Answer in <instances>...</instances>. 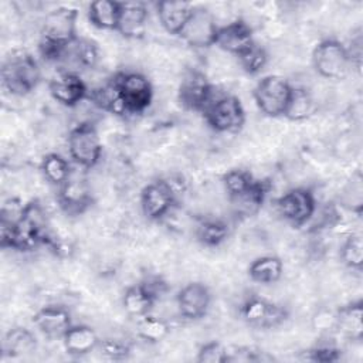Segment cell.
<instances>
[{"label": "cell", "mask_w": 363, "mask_h": 363, "mask_svg": "<svg viewBox=\"0 0 363 363\" xmlns=\"http://www.w3.org/2000/svg\"><path fill=\"white\" fill-rule=\"evenodd\" d=\"M78 10L72 7H57L51 10L41 26L38 50L44 60L58 62L67 45L77 35Z\"/></svg>", "instance_id": "cell-1"}, {"label": "cell", "mask_w": 363, "mask_h": 363, "mask_svg": "<svg viewBox=\"0 0 363 363\" xmlns=\"http://www.w3.org/2000/svg\"><path fill=\"white\" fill-rule=\"evenodd\" d=\"M336 322H337V309L332 311L328 308H322L315 312L312 316V326L318 332H336Z\"/></svg>", "instance_id": "cell-37"}, {"label": "cell", "mask_w": 363, "mask_h": 363, "mask_svg": "<svg viewBox=\"0 0 363 363\" xmlns=\"http://www.w3.org/2000/svg\"><path fill=\"white\" fill-rule=\"evenodd\" d=\"M149 13L142 3H122L118 28L126 38H139L145 34Z\"/></svg>", "instance_id": "cell-21"}, {"label": "cell", "mask_w": 363, "mask_h": 363, "mask_svg": "<svg viewBox=\"0 0 363 363\" xmlns=\"http://www.w3.org/2000/svg\"><path fill=\"white\" fill-rule=\"evenodd\" d=\"M240 313L248 325L261 329L275 328L281 325L288 316L282 306L259 296H251L245 299L240 308Z\"/></svg>", "instance_id": "cell-12"}, {"label": "cell", "mask_w": 363, "mask_h": 363, "mask_svg": "<svg viewBox=\"0 0 363 363\" xmlns=\"http://www.w3.org/2000/svg\"><path fill=\"white\" fill-rule=\"evenodd\" d=\"M315 111V102L312 95L303 88H292L291 99L288 102L284 116L289 121L299 122L308 119Z\"/></svg>", "instance_id": "cell-30"}, {"label": "cell", "mask_w": 363, "mask_h": 363, "mask_svg": "<svg viewBox=\"0 0 363 363\" xmlns=\"http://www.w3.org/2000/svg\"><path fill=\"white\" fill-rule=\"evenodd\" d=\"M98 61V48L95 43L77 37L64 50L58 62L68 64L75 68H92Z\"/></svg>", "instance_id": "cell-23"}, {"label": "cell", "mask_w": 363, "mask_h": 363, "mask_svg": "<svg viewBox=\"0 0 363 363\" xmlns=\"http://www.w3.org/2000/svg\"><path fill=\"white\" fill-rule=\"evenodd\" d=\"M122 3L113 0H95L88 6L89 23L101 30L118 28Z\"/></svg>", "instance_id": "cell-25"}, {"label": "cell", "mask_w": 363, "mask_h": 363, "mask_svg": "<svg viewBox=\"0 0 363 363\" xmlns=\"http://www.w3.org/2000/svg\"><path fill=\"white\" fill-rule=\"evenodd\" d=\"M34 326L47 337H61L71 328V313L61 305H51L38 309L33 315Z\"/></svg>", "instance_id": "cell-18"}, {"label": "cell", "mask_w": 363, "mask_h": 363, "mask_svg": "<svg viewBox=\"0 0 363 363\" xmlns=\"http://www.w3.org/2000/svg\"><path fill=\"white\" fill-rule=\"evenodd\" d=\"M197 362L200 363H225L228 362V349L220 342H207L201 345L197 352Z\"/></svg>", "instance_id": "cell-35"}, {"label": "cell", "mask_w": 363, "mask_h": 363, "mask_svg": "<svg viewBox=\"0 0 363 363\" xmlns=\"http://www.w3.org/2000/svg\"><path fill=\"white\" fill-rule=\"evenodd\" d=\"M101 339L96 332L86 325H71V328L64 333L62 343L68 354L79 357L91 353L99 345Z\"/></svg>", "instance_id": "cell-20"}, {"label": "cell", "mask_w": 363, "mask_h": 363, "mask_svg": "<svg viewBox=\"0 0 363 363\" xmlns=\"http://www.w3.org/2000/svg\"><path fill=\"white\" fill-rule=\"evenodd\" d=\"M254 44L252 28L244 20H234L227 26L218 27L214 45L238 57Z\"/></svg>", "instance_id": "cell-16"}, {"label": "cell", "mask_w": 363, "mask_h": 363, "mask_svg": "<svg viewBox=\"0 0 363 363\" xmlns=\"http://www.w3.org/2000/svg\"><path fill=\"white\" fill-rule=\"evenodd\" d=\"M284 272L282 261L275 255H264L255 258L248 267V275L258 284H274L279 281Z\"/></svg>", "instance_id": "cell-27"}, {"label": "cell", "mask_w": 363, "mask_h": 363, "mask_svg": "<svg viewBox=\"0 0 363 363\" xmlns=\"http://www.w3.org/2000/svg\"><path fill=\"white\" fill-rule=\"evenodd\" d=\"M218 26L210 10L193 7V11L179 37L193 48H207L216 44Z\"/></svg>", "instance_id": "cell-11"}, {"label": "cell", "mask_w": 363, "mask_h": 363, "mask_svg": "<svg viewBox=\"0 0 363 363\" xmlns=\"http://www.w3.org/2000/svg\"><path fill=\"white\" fill-rule=\"evenodd\" d=\"M312 64L320 77L342 79L349 74L353 61L343 43L335 38H326L313 48Z\"/></svg>", "instance_id": "cell-3"}, {"label": "cell", "mask_w": 363, "mask_h": 363, "mask_svg": "<svg viewBox=\"0 0 363 363\" xmlns=\"http://www.w3.org/2000/svg\"><path fill=\"white\" fill-rule=\"evenodd\" d=\"M214 96V86L204 72L200 69H189L184 72L177 91L179 102L184 109L203 113Z\"/></svg>", "instance_id": "cell-9"}, {"label": "cell", "mask_w": 363, "mask_h": 363, "mask_svg": "<svg viewBox=\"0 0 363 363\" xmlns=\"http://www.w3.org/2000/svg\"><path fill=\"white\" fill-rule=\"evenodd\" d=\"M159 294L160 291H157V285L155 282H140L125 291L122 305L129 316L142 318L150 313Z\"/></svg>", "instance_id": "cell-17"}, {"label": "cell", "mask_w": 363, "mask_h": 363, "mask_svg": "<svg viewBox=\"0 0 363 363\" xmlns=\"http://www.w3.org/2000/svg\"><path fill=\"white\" fill-rule=\"evenodd\" d=\"M68 153L75 164L82 169H92L101 159L102 142L96 128L91 122L74 126L68 133Z\"/></svg>", "instance_id": "cell-6"}, {"label": "cell", "mask_w": 363, "mask_h": 363, "mask_svg": "<svg viewBox=\"0 0 363 363\" xmlns=\"http://www.w3.org/2000/svg\"><path fill=\"white\" fill-rule=\"evenodd\" d=\"M101 353L111 360H123L130 353V346L118 339H104L98 345Z\"/></svg>", "instance_id": "cell-36"}, {"label": "cell", "mask_w": 363, "mask_h": 363, "mask_svg": "<svg viewBox=\"0 0 363 363\" xmlns=\"http://www.w3.org/2000/svg\"><path fill=\"white\" fill-rule=\"evenodd\" d=\"M136 332H138V336L145 342L159 343L169 335L170 326L166 320L147 313L139 318L136 325Z\"/></svg>", "instance_id": "cell-31"}, {"label": "cell", "mask_w": 363, "mask_h": 363, "mask_svg": "<svg viewBox=\"0 0 363 363\" xmlns=\"http://www.w3.org/2000/svg\"><path fill=\"white\" fill-rule=\"evenodd\" d=\"M51 96L61 105L72 108L88 98V86L78 72L60 71L48 82Z\"/></svg>", "instance_id": "cell-13"}, {"label": "cell", "mask_w": 363, "mask_h": 363, "mask_svg": "<svg viewBox=\"0 0 363 363\" xmlns=\"http://www.w3.org/2000/svg\"><path fill=\"white\" fill-rule=\"evenodd\" d=\"M211 294L201 282H190L184 285L176 296V305L180 316L187 320L204 318L210 308Z\"/></svg>", "instance_id": "cell-14"}, {"label": "cell", "mask_w": 363, "mask_h": 363, "mask_svg": "<svg viewBox=\"0 0 363 363\" xmlns=\"http://www.w3.org/2000/svg\"><path fill=\"white\" fill-rule=\"evenodd\" d=\"M237 58H238V62L242 67V69L252 75L261 72L268 61L267 51L257 43L252 47H250L245 52L238 55Z\"/></svg>", "instance_id": "cell-34"}, {"label": "cell", "mask_w": 363, "mask_h": 363, "mask_svg": "<svg viewBox=\"0 0 363 363\" xmlns=\"http://www.w3.org/2000/svg\"><path fill=\"white\" fill-rule=\"evenodd\" d=\"M254 180L255 179L252 177V174L242 169L228 170L223 176V184H224L228 199H234V197L242 194L245 190H248L251 187Z\"/></svg>", "instance_id": "cell-32"}, {"label": "cell", "mask_w": 363, "mask_h": 363, "mask_svg": "<svg viewBox=\"0 0 363 363\" xmlns=\"http://www.w3.org/2000/svg\"><path fill=\"white\" fill-rule=\"evenodd\" d=\"M196 237L206 247H218L228 237V225L220 218H203L197 223Z\"/></svg>", "instance_id": "cell-29"}, {"label": "cell", "mask_w": 363, "mask_h": 363, "mask_svg": "<svg viewBox=\"0 0 363 363\" xmlns=\"http://www.w3.org/2000/svg\"><path fill=\"white\" fill-rule=\"evenodd\" d=\"M203 116L208 126L220 133H235L245 122V112L241 101L234 95L214 96Z\"/></svg>", "instance_id": "cell-7"}, {"label": "cell", "mask_w": 363, "mask_h": 363, "mask_svg": "<svg viewBox=\"0 0 363 363\" xmlns=\"http://www.w3.org/2000/svg\"><path fill=\"white\" fill-rule=\"evenodd\" d=\"M308 359L313 362H335L339 359V350L333 346H318L309 350Z\"/></svg>", "instance_id": "cell-38"}, {"label": "cell", "mask_w": 363, "mask_h": 363, "mask_svg": "<svg viewBox=\"0 0 363 363\" xmlns=\"http://www.w3.org/2000/svg\"><path fill=\"white\" fill-rule=\"evenodd\" d=\"M268 190H269L268 182L255 179L248 190H245L242 194L234 199H230L234 214L237 217H251L257 214L258 210L262 207V203L265 200Z\"/></svg>", "instance_id": "cell-22"}, {"label": "cell", "mask_w": 363, "mask_h": 363, "mask_svg": "<svg viewBox=\"0 0 363 363\" xmlns=\"http://www.w3.org/2000/svg\"><path fill=\"white\" fill-rule=\"evenodd\" d=\"M342 262L350 268L359 271L363 264V241L360 234H350L340 248Z\"/></svg>", "instance_id": "cell-33"}, {"label": "cell", "mask_w": 363, "mask_h": 363, "mask_svg": "<svg viewBox=\"0 0 363 363\" xmlns=\"http://www.w3.org/2000/svg\"><path fill=\"white\" fill-rule=\"evenodd\" d=\"M176 189L172 182L160 179L149 183L140 193V207L143 214L159 221L166 217L176 204Z\"/></svg>", "instance_id": "cell-10"}, {"label": "cell", "mask_w": 363, "mask_h": 363, "mask_svg": "<svg viewBox=\"0 0 363 363\" xmlns=\"http://www.w3.org/2000/svg\"><path fill=\"white\" fill-rule=\"evenodd\" d=\"M278 214L291 225H305L316 211V199L312 190L306 187H295L284 193L275 200Z\"/></svg>", "instance_id": "cell-8"}, {"label": "cell", "mask_w": 363, "mask_h": 363, "mask_svg": "<svg viewBox=\"0 0 363 363\" xmlns=\"http://www.w3.org/2000/svg\"><path fill=\"white\" fill-rule=\"evenodd\" d=\"M292 85L281 75H267L254 88V101L258 109L269 118L284 116L292 94Z\"/></svg>", "instance_id": "cell-5"}, {"label": "cell", "mask_w": 363, "mask_h": 363, "mask_svg": "<svg viewBox=\"0 0 363 363\" xmlns=\"http://www.w3.org/2000/svg\"><path fill=\"white\" fill-rule=\"evenodd\" d=\"M3 349L10 357H23L31 354L37 349V339L30 329L14 326L4 335Z\"/></svg>", "instance_id": "cell-26"}, {"label": "cell", "mask_w": 363, "mask_h": 363, "mask_svg": "<svg viewBox=\"0 0 363 363\" xmlns=\"http://www.w3.org/2000/svg\"><path fill=\"white\" fill-rule=\"evenodd\" d=\"M40 169H41L44 179L55 187L62 186L72 174L68 160L58 153L45 155L41 160Z\"/></svg>", "instance_id": "cell-28"}, {"label": "cell", "mask_w": 363, "mask_h": 363, "mask_svg": "<svg viewBox=\"0 0 363 363\" xmlns=\"http://www.w3.org/2000/svg\"><path fill=\"white\" fill-rule=\"evenodd\" d=\"M126 113H142L147 109L153 98L150 81L140 72H118L112 78Z\"/></svg>", "instance_id": "cell-4"}, {"label": "cell", "mask_w": 363, "mask_h": 363, "mask_svg": "<svg viewBox=\"0 0 363 363\" xmlns=\"http://www.w3.org/2000/svg\"><path fill=\"white\" fill-rule=\"evenodd\" d=\"M41 81V71L35 58L27 52H14L1 67L3 86L16 96L34 91Z\"/></svg>", "instance_id": "cell-2"}, {"label": "cell", "mask_w": 363, "mask_h": 363, "mask_svg": "<svg viewBox=\"0 0 363 363\" xmlns=\"http://www.w3.org/2000/svg\"><path fill=\"white\" fill-rule=\"evenodd\" d=\"M336 332L349 340H360L363 336L362 302H352L337 309Z\"/></svg>", "instance_id": "cell-24"}, {"label": "cell", "mask_w": 363, "mask_h": 363, "mask_svg": "<svg viewBox=\"0 0 363 363\" xmlns=\"http://www.w3.org/2000/svg\"><path fill=\"white\" fill-rule=\"evenodd\" d=\"M57 201L61 210L69 216L82 214L92 204L91 190L84 179L75 177L74 174L58 187Z\"/></svg>", "instance_id": "cell-15"}, {"label": "cell", "mask_w": 363, "mask_h": 363, "mask_svg": "<svg viewBox=\"0 0 363 363\" xmlns=\"http://www.w3.org/2000/svg\"><path fill=\"white\" fill-rule=\"evenodd\" d=\"M193 7L187 1L164 0L156 4V13L162 27L172 35H179L184 28Z\"/></svg>", "instance_id": "cell-19"}]
</instances>
